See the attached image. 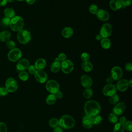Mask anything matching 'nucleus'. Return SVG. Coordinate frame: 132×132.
Returning <instances> with one entry per match:
<instances>
[{
	"label": "nucleus",
	"instance_id": "ddd939ff",
	"mask_svg": "<svg viewBox=\"0 0 132 132\" xmlns=\"http://www.w3.org/2000/svg\"><path fill=\"white\" fill-rule=\"evenodd\" d=\"M126 108V106L124 103L118 102L116 104L112 109V113L117 116H120L123 113Z\"/></svg>",
	"mask_w": 132,
	"mask_h": 132
},
{
	"label": "nucleus",
	"instance_id": "1a4fd4ad",
	"mask_svg": "<svg viewBox=\"0 0 132 132\" xmlns=\"http://www.w3.org/2000/svg\"><path fill=\"white\" fill-rule=\"evenodd\" d=\"M61 69L65 74H69L74 69V64L70 60L66 59L61 62Z\"/></svg>",
	"mask_w": 132,
	"mask_h": 132
},
{
	"label": "nucleus",
	"instance_id": "6e6552de",
	"mask_svg": "<svg viewBox=\"0 0 132 132\" xmlns=\"http://www.w3.org/2000/svg\"><path fill=\"white\" fill-rule=\"evenodd\" d=\"M18 84L16 80L13 78H8L5 82V88L8 92H14L17 89Z\"/></svg>",
	"mask_w": 132,
	"mask_h": 132
},
{
	"label": "nucleus",
	"instance_id": "4d7b16f0",
	"mask_svg": "<svg viewBox=\"0 0 132 132\" xmlns=\"http://www.w3.org/2000/svg\"><path fill=\"white\" fill-rule=\"evenodd\" d=\"M55 61H59V59H58V57L55 58Z\"/></svg>",
	"mask_w": 132,
	"mask_h": 132
},
{
	"label": "nucleus",
	"instance_id": "f8f14e48",
	"mask_svg": "<svg viewBox=\"0 0 132 132\" xmlns=\"http://www.w3.org/2000/svg\"><path fill=\"white\" fill-rule=\"evenodd\" d=\"M123 76V71L118 66L113 67L111 70V77L114 80H120Z\"/></svg>",
	"mask_w": 132,
	"mask_h": 132
},
{
	"label": "nucleus",
	"instance_id": "9b49d317",
	"mask_svg": "<svg viewBox=\"0 0 132 132\" xmlns=\"http://www.w3.org/2000/svg\"><path fill=\"white\" fill-rule=\"evenodd\" d=\"M117 92V88L114 85L107 84L103 89V93L106 96H111Z\"/></svg>",
	"mask_w": 132,
	"mask_h": 132
},
{
	"label": "nucleus",
	"instance_id": "13d9d810",
	"mask_svg": "<svg viewBox=\"0 0 132 132\" xmlns=\"http://www.w3.org/2000/svg\"><path fill=\"white\" fill-rule=\"evenodd\" d=\"M16 1H20V2H21V1H24V0H16Z\"/></svg>",
	"mask_w": 132,
	"mask_h": 132
},
{
	"label": "nucleus",
	"instance_id": "f704fd0d",
	"mask_svg": "<svg viewBox=\"0 0 132 132\" xmlns=\"http://www.w3.org/2000/svg\"><path fill=\"white\" fill-rule=\"evenodd\" d=\"M92 119L93 124H96V125L100 123L102 120V117L101 116V115L98 114L92 117Z\"/></svg>",
	"mask_w": 132,
	"mask_h": 132
},
{
	"label": "nucleus",
	"instance_id": "de8ad7c7",
	"mask_svg": "<svg viewBox=\"0 0 132 132\" xmlns=\"http://www.w3.org/2000/svg\"><path fill=\"white\" fill-rule=\"evenodd\" d=\"M126 121V118L125 117H121L119 119V123H121L123 124H124Z\"/></svg>",
	"mask_w": 132,
	"mask_h": 132
},
{
	"label": "nucleus",
	"instance_id": "603ef678",
	"mask_svg": "<svg viewBox=\"0 0 132 132\" xmlns=\"http://www.w3.org/2000/svg\"><path fill=\"white\" fill-rule=\"evenodd\" d=\"M95 38H96V39L97 40H98V41H101V40L103 39L102 37L101 36V35H100V34H97V35H96Z\"/></svg>",
	"mask_w": 132,
	"mask_h": 132
},
{
	"label": "nucleus",
	"instance_id": "7c9ffc66",
	"mask_svg": "<svg viewBox=\"0 0 132 132\" xmlns=\"http://www.w3.org/2000/svg\"><path fill=\"white\" fill-rule=\"evenodd\" d=\"M49 125L52 128H56L59 125V120L57 118H52L48 121Z\"/></svg>",
	"mask_w": 132,
	"mask_h": 132
},
{
	"label": "nucleus",
	"instance_id": "0eeeda50",
	"mask_svg": "<svg viewBox=\"0 0 132 132\" xmlns=\"http://www.w3.org/2000/svg\"><path fill=\"white\" fill-rule=\"evenodd\" d=\"M112 32V28L111 25L109 23L104 24L101 27L100 30V34L103 38H108L110 37Z\"/></svg>",
	"mask_w": 132,
	"mask_h": 132
},
{
	"label": "nucleus",
	"instance_id": "6ab92c4d",
	"mask_svg": "<svg viewBox=\"0 0 132 132\" xmlns=\"http://www.w3.org/2000/svg\"><path fill=\"white\" fill-rule=\"evenodd\" d=\"M110 8L113 11L118 10L122 8L121 0H110L109 2Z\"/></svg>",
	"mask_w": 132,
	"mask_h": 132
},
{
	"label": "nucleus",
	"instance_id": "5701e85b",
	"mask_svg": "<svg viewBox=\"0 0 132 132\" xmlns=\"http://www.w3.org/2000/svg\"><path fill=\"white\" fill-rule=\"evenodd\" d=\"M11 34L9 31L4 30L0 33V41L2 42H7L10 40Z\"/></svg>",
	"mask_w": 132,
	"mask_h": 132
},
{
	"label": "nucleus",
	"instance_id": "423d86ee",
	"mask_svg": "<svg viewBox=\"0 0 132 132\" xmlns=\"http://www.w3.org/2000/svg\"><path fill=\"white\" fill-rule=\"evenodd\" d=\"M45 87L48 92L52 94H55L59 91V85L55 80H48L46 84Z\"/></svg>",
	"mask_w": 132,
	"mask_h": 132
},
{
	"label": "nucleus",
	"instance_id": "72a5a7b5",
	"mask_svg": "<svg viewBox=\"0 0 132 132\" xmlns=\"http://www.w3.org/2000/svg\"><path fill=\"white\" fill-rule=\"evenodd\" d=\"M109 121L112 124H116L117 123V121L118 120V118L117 115L114 114L113 113H110L109 116L108 118Z\"/></svg>",
	"mask_w": 132,
	"mask_h": 132
},
{
	"label": "nucleus",
	"instance_id": "4be33fe9",
	"mask_svg": "<svg viewBox=\"0 0 132 132\" xmlns=\"http://www.w3.org/2000/svg\"><path fill=\"white\" fill-rule=\"evenodd\" d=\"M81 69L86 72H90L93 69V64L92 63L89 61H83L81 65Z\"/></svg>",
	"mask_w": 132,
	"mask_h": 132
},
{
	"label": "nucleus",
	"instance_id": "f03ea898",
	"mask_svg": "<svg viewBox=\"0 0 132 132\" xmlns=\"http://www.w3.org/2000/svg\"><path fill=\"white\" fill-rule=\"evenodd\" d=\"M75 124L74 119L69 115H63L59 120V125L62 129H71L74 126Z\"/></svg>",
	"mask_w": 132,
	"mask_h": 132
},
{
	"label": "nucleus",
	"instance_id": "2f4dec72",
	"mask_svg": "<svg viewBox=\"0 0 132 132\" xmlns=\"http://www.w3.org/2000/svg\"><path fill=\"white\" fill-rule=\"evenodd\" d=\"M19 77L22 81H26L28 79L29 75L28 73H27L24 71H20L19 72Z\"/></svg>",
	"mask_w": 132,
	"mask_h": 132
},
{
	"label": "nucleus",
	"instance_id": "c85d7f7f",
	"mask_svg": "<svg viewBox=\"0 0 132 132\" xmlns=\"http://www.w3.org/2000/svg\"><path fill=\"white\" fill-rule=\"evenodd\" d=\"M56 100V98L55 95L51 94L47 96L46 98V103L48 105H53L55 103Z\"/></svg>",
	"mask_w": 132,
	"mask_h": 132
},
{
	"label": "nucleus",
	"instance_id": "a878e982",
	"mask_svg": "<svg viewBox=\"0 0 132 132\" xmlns=\"http://www.w3.org/2000/svg\"><path fill=\"white\" fill-rule=\"evenodd\" d=\"M4 14L5 17L9 18V19H11L13 17H14L15 16V11L14 10V9H13L12 8H7L6 9H5L4 11Z\"/></svg>",
	"mask_w": 132,
	"mask_h": 132
},
{
	"label": "nucleus",
	"instance_id": "9d476101",
	"mask_svg": "<svg viewBox=\"0 0 132 132\" xmlns=\"http://www.w3.org/2000/svg\"><path fill=\"white\" fill-rule=\"evenodd\" d=\"M36 80L39 83H44L47 79V75L43 70H37L34 74Z\"/></svg>",
	"mask_w": 132,
	"mask_h": 132
},
{
	"label": "nucleus",
	"instance_id": "b1692460",
	"mask_svg": "<svg viewBox=\"0 0 132 132\" xmlns=\"http://www.w3.org/2000/svg\"><path fill=\"white\" fill-rule=\"evenodd\" d=\"M51 71L53 73H57L61 69V62L60 61H55L52 62L51 65Z\"/></svg>",
	"mask_w": 132,
	"mask_h": 132
},
{
	"label": "nucleus",
	"instance_id": "4c0bfd02",
	"mask_svg": "<svg viewBox=\"0 0 132 132\" xmlns=\"http://www.w3.org/2000/svg\"><path fill=\"white\" fill-rule=\"evenodd\" d=\"M124 129L128 131H131L132 130V122L130 121H126L124 124Z\"/></svg>",
	"mask_w": 132,
	"mask_h": 132
},
{
	"label": "nucleus",
	"instance_id": "6e6d98bb",
	"mask_svg": "<svg viewBox=\"0 0 132 132\" xmlns=\"http://www.w3.org/2000/svg\"><path fill=\"white\" fill-rule=\"evenodd\" d=\"M15 0H7V2H9V3H12Z\"/></svg>",
	"mask_w": 132,
	"mask_h": 132
},
{
	"label": "nucleus",
	"instance_id": "c9c22d12",
	"mask_svg": "<svg viewBox=\"0 0 132 132\" xmlns=\"http://www.w3.org/2000/svg\"><path fill=\"white\" fill-rule=\"evenodd\" d=\"M98 9L97 8V6L95 4H91L89 7V12L93 14H95L97 12Z\"/></svg>",
	"mask_w": 132,
	"mask_h": 132
},
{
	"label": "nucleus",
	"instance_id": "cd10ccee",
	"mask_svg": "<svg viewBox=\"0 0 132 132\" xmlns=\"http://www.w3.org/2000/svg\"><path fill=\"white\" fill-rule=\"evenodd\" d=\"M93 95V91L92 89L89 88H86L83 92V96L85 98L89 99Z\"/></svg>",
	"mask_w": 132,
	"mask_h": 132
},
{
	"label": "nucleus",
	"instance_id": "c03bdc74",
	"mask_svg": "<svg viewBox=\"0 0 132 132\" xmlns=\"http://www.w3.org/2000/svg\"><path fill=\"white\" fill-rule=\"evenodd\" d=\"M58 58L59 60V61L60 62L63 61L64 60H66L67 59V56L66 55L64 54V53H60L58 56Z\"/></svg>",
	"mask_w": 132,
	"mask_h": 132
},
{
	"label": "nucleus",
	"instance_id": "58836bf2",
	"mask_svg": "<svg viewBox=\"0 0 132 132\" xmlns=\"http://www.w3.org/2000/svg\"><path fill=\"white\" fill-rule=\"evenodd\" d=\"M80 59L82 61H89L90 59V55L87 53H82L80 55Z\"/></svg>",
	"mask_w": 132,
	"mask_h": 132
},
{
	"label": "nucleus",
	"instance_id": "20e7f679",
	"mask_svg": "<svg viewBox=\"0 0 132 132\" xmlns=\"http://www.w3.org/2000/svg\"><path fill=\"white\" fill-rule=\"evenodd\" d=\"M31 38L30 32L26 29H22L17 34V39L18 41L22 44H25L30 41Z\"/></svg>",
	"mask_w": 132,
	"mask_h": 132
},
{
	"label": "nucleus",
	"instance_id": "39448f33",
	"mask_svg": "<svg viewBox=\"0 0 132 132\" xmlns=\"http://www.w3.org/2000/svg\"><path fill=\"white\" fill-rule=\"evenodd\" d=\"M22 56L21 51L18 48H14L10 50L8 53L7 57L9 61L11 62H16L20 60Z\"/></svg>",
	"mask_w": 132,
	"mask_h": 132
},
{
	"label": "nucleus",
	"instance_id": "7ed1b4c3",
	"mask_svg": "<svg viewBox=\"0 0 132 132\" xmlns=\"http://www.w3.org/2000/svg\"><path fill=\"white\" fill-rule=\"evenodd\" d=\"M24 23V20L20 16H14L10 19L9 27L11 29L15 32H19L23 29Z\"/></svg>",
	"mask_w": 132,
	"mask_h": 132
},
{
	"label": "nucleus",
	"instance_id": "5fc2aeb1",
	"mask_svg": "<svg viewBox=\"0 0 132 132\" xmlns=\"http://www.w3.org/2000/svg\"><path fill=\"white\" fill-rule=\"evenodd\" d=\"M128 86L130 87H131V86H132V79H130L129 80H128Z\"/></svg>",
	"mask_w": 132,
	"mask_h": 132
},
{
	"label": "nucleus",
	"instance_id": "f3484780",
	"mask_svg": "<svg viewBox=\"0 0 132 132\" xmlns=\"http://www.w3.org/2000/svg\"><path fill=\"white\" fill-rule=\"evenodd\" d=\"M116 87L117 90H118L121 92H124L126 91L129 87L128 80L125 79H120L117 82Z\"/></svg>",
	"mask_w": 132,
	"mask_h": 132
},
{
	"label": "nucleus",
	"instance_id": "ea45409f",
	"mask_svg": "<svg viewBox=\"0 0 132 132\" xmlns=\"http://www.w3.org/2000/svg\"><path fill=\"white\" fill-rule=\"evenodd\" d=\"M27 69H28V72L30 74H34L36 72V71L37 70L36 69V67H35V65H29V67H28Z\"/></svg>",
	"mask_w": 132,
	"mask_h": 132
},
{
	"label": "nucleus",
	"instance_id": "473e14b6",
	"mask_svg": "<svg viewBox=\"0 0 132 132\" xmlns=\"http://www.w3.org/2000/svg\"><path fill=\"white\" fill-rule=\"evenodd\" d=\"M119 101V97L118 94H114V95L111 96L109 98V102L111 104L116 105Z\"/></svg>",
	"mask_w": 132,
	"mask_h": 132
},
{
	"label": "nucleus",
	"instance_id": "3c124183",
	"mask_svg": "<svg viewBox=\"0 0 132 132\" xmlns=\"http://www.w3.org/2000/svg\"><path fill=\"white\" fill-rule=\"evenodd\" d=\"M7 3V0H0V6H4Z\"/></svg>",
	"mask_w": 132,
	"mask_h": 132
},
{
	"label": "nucleus",
	"instance_id": "09e8293b",
	"mask_svg": "<svg viewBox=\"0 0 132 132\" xmlns=\"http://www.w3.org/2000/svg\"><path fill=\"white\" fill-rule=\"evenodd\" d=\"M113 80H114L112 79V78L111 76L107 77V79H106V82H107L108 84H111L113 82Z\"/></svg>",
	"mask_w": 132,
	"mask_h": 132
},
{
	"label": "nucleus",
	"instance_id": "79ce46f5",
	"mask_svg": "<svg viewBox=\"0 0 132 132\" xmlns=\"http://www.w3.org/2000/svg\"><path fill=\"white\" fill-rule=\"evenodd\" d=\"M8 92L5 87H0V96H4L7 95Z\"/></svg>",
	"mask_w": 132,
	"mask_h": 132
},
{
	"label": "nucleus",
	"instance_id": "2eb2a0df",
	"mask_svg": "<svg viewBox=\"0 0 132 132\" xmlns=\"http://www.w3.org/2000/svg\"><path fill=\"white\" fill-rule=\"evenodd\" d=\"M29 65V61L26 58L19 60L16 65V68L18 71H23L27 69Z\"/></svg>",
	"mask_w": 132,
	"mask_h": 132
},
{
	"label": "nucleus",
	"instance_id": "8fccbe9b",
	"mask_svg": "<svg viewBox=\"0 0 132 132\" xmlns=\"http://www.w3.org/2000/svg\"><path fill=\"white\" fill-rule=\"evenodd\" d=\"M53 132H63L62 129L60 127H57L55 128Z\"/></svg>",
	"mask_w": 132,
	"mask_h": 132
},
{
	"label": "nucleus",
	"instance_id": "a18cd8bd",
	"mask_svg": "<svg viewBox=\"0 0 132 132\" xmlns=\"http://www.w3.org/2000/svg\"><path fill=\"white\" fill-rule=\"evenodd\" d=\"M125 69L127 71H132V64L131 62H127L125 65Z\"/></svg>",
	"mask_w": 132,
	"mask_h": 132
},
{
	"label": "nucleus",
	"instance_id": "bb28decb",
	"mask_svg": "<svg viewBox=\"0 0 132 132\" xmlns=\"http://www.w3.org/2000/svg\"><path fill=\"white\" fill-rule=\"evenodd\" d=\"M124 124L121 123H117L114 126L113 132H124Z\"/></svg>",
	"mask_w": 132,
	"mask_h": 132
},
{
	"label": "nucleus",
	"instance_id": "a19ab883",
	"mask_svg": "<svg viewBox=\"0 0 132 132\" xmlns=\"http://www.w3.org/2000/svg\"><path fill=\"white\" fill-rule=\"evenodd\" d=\"M122 8L126 7L129 6L131 3V0H121Z\"/></svg>",
	"mask_w": 132,
	"mask_h": 132
},
{
	"label": "nucleus",
	"instance_id": "393cba45",
	"mask_svg": "<svg viewBox=\"0 0 132 132\" xmlns=\"http://www.w3.org/2000/svg\"><path fill=\"white\" fill-rule=\"evenodd\" d=\"M101 45L103 48L107 50L109 49L111 45V42L108 38H103L101 40Z\"/></svg>",
	"mask_w": 132,
	"mask_h": 132
},
{
	"label": "nucleus",
	"instance_id": "dca6fc26",
	"mask_svg": "<svg viewBox=\"0 0 132 132\" xmlns=\"http://www.w3.org/2000/svg\"><path fill=\"white\" fill-rule=\"evenodd\" d=\"M80 83L84 87L89 88L92 86L93 81L90 76L87 75H83L80 77Z\"/></svg>",
	"mask_w": 132,
	"mask_h": 132
},
{
	"label": "nucleus",
	"instance_id": "37998d69",
	"mask_svg": "<svg viewBox=\"0 0 132 132\" xmlns=\"http://www.w3.org/2000/svg\"><path fill=\"white\" fill-rule=\"evenodd\" d=\"M7 127L4 122H0V132H7Z\"/></svg>",
	"mask_w": 132,
	"mask_h": 132
},
{
	"label": "nucleus",
	"instance_id": "864d4df0",
	"mask_svg": "<svg viewBox=\"0 0 132 132\" xmlns=\"http://www.w3.org/2000/svg\"><path fill=\"white\" fill-rule=\"evenodd\" d=\"M26 3L29 4V5H32L33 4H34V3L35 2L36 0H25Z\"/></svg>",
	"mask_w": 132,
	"mask_h": 132
},
{
	"label": "nucleus",
	"instance_id": "4468645a",
	"mask_svg": "<svg viewBox=\"0 0 132 132\" xmlns=\"http://www.w3.org/2000/svg\"><path fill=\"white\" fill-rule=\"evenodd\" d=\"M95 14L97 19L103 22H105L108 21L110 17L109 13L107 11L103 9H98Z\"/></svg>",
	"mask_w": 132,
	"mask_h": 132
},
{
	"label": "nucleus",
	"instance_id": "aec40b11",
	"mask_svg": "<svg viewBox=\"0 0 132 132\" xmlns=\"http://www.w3.org/2000/svg\"><path fill=\"white\" fill-rule=\"evenodd\" d=\"M34 65L37 70H43L46 65V61L43 58H39L36 61Z\"/></svg>",
	"mask_w": 132,
	"mask_h": 132
},
{
	"label": "nucleus",
	"instance_id": "412c9836",
	"mask_svg": "<svg viewBox=\"0 0 132 132\" xmlns=\"http://www.w3.org/2000/svg\"><path fill=\"white\" fill-rule=\"evenodd\" d=\"M73 34V30L72 28L70 27H64L62 31L61 35L65 38H69L72 36Z\"/></svg>",
	"mask_w": 132,
	"mask_h": 132
},
{
	"label": "nucleus",
	"instance_id": "bf43d9fd",
	"mask_svg": "<svg viewBox=\"0 0 132 132\" xmlns=\"http://www.w3.org/2000/svg\"><path fill=\"white\" fill-rule=\"evenodd\" d=\"M0 33H1V31H0Z\"/></svg>",
	"mask_w": 132,
	"mask_h": 132
},
{
	"label": "nucleus",
	"instance_id": "e433bc0d",
	"mask_svg": "<svg viewBox=\"0 0 132 132\" xmlns=\"http://www.w3.org/2000/svg\"><path fill=\"white\" fill-rule=\"evenodd\" d=\"M6 46L7 47L9 50H12L14 48H15V42L12 40H8L6 42Z\"/></svg>",
	"mask_w": 132,
	"mask_h": 132
},
{
	"label": "nucleus",
	"instance_id": "a211bd4d",
	"mask_svg": "<svg viewBox=\"0 0 132 132\" xmlns=\"http://www.w3.org/2000/svg\"><path fill=\"white\" fill-rule=\"evenodd\" d=\"M82 123L83 126L85 128H88V129L91 128L93 125L92 117L88 116H85L82 119Z\"/></svg>",
	"mask_w": 132,
	"mask_h": 132
},
{
	"label": "nucleus",
	"instance_id": "f257e3e1",
	"mask_svg": "<svg viewBox=\"0 0 132 132\" xmlns=\"http://www.w3.org/2000/svg\"><path fill=\"white\" fill-rule=\"evenodd\" d=\"M84 110L87 116L93 117L99 113L101 110V106L95 101H88L85 104Z\"/></svg>",
	"mask_w": 132,
	"mask_h": 132
},
{
	"label": "nucleus",
	"instance_id": "c756f323",
	"mask_svg": "<svg viewBox=\"0 0 132 132\" xmlns=\"http://www.w3.org/2000/svg\"><path fill=\"white\" fill-rule=\"evenodd\" d=\"M10 22V19L5 16L3 18H2L1 21V25L4 28H6L9 26Z\"/></svg>",
	"mask_w": 132,
	"mask_h": 132
},
{
	"label": "nucleus",
	"instance_id": "49530a36",
	"mask_svg": "<svg viewBox=\"0 0 132 132\" xmlns=\"http://www.w3.org/2000/svg\"><path fill=\"white\" fill-rule=\"evenodd\" d=\"M54 95H55L56 98H61L63 96V94L60 91H58Z\"/></svg>",
	"mask_w": 132,
	"mask_h": 132
}]
</instances>
